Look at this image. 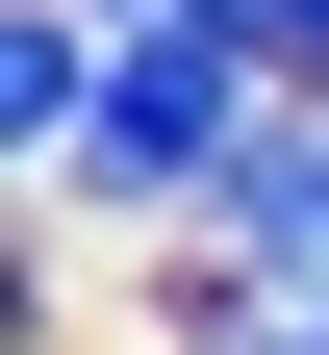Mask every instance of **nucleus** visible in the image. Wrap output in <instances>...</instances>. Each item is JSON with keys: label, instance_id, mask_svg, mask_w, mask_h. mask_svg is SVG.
<instances>
[{"label": "nucleus", "instance_id": "obj_2", "mask_svg": "<svg viewBox=\"0 0 329 355\" xmlns=\"http://www.w3.org/2000/svg\"><path fill=\"white\" fill-rule=\"evenodd\" d=\"M203 229H228V254H254V279H329V102H278V127H254V153H228V178H203Z\"/></svg>", "mask_w": 329, "mask_h": 355}, {"label": "nucleus", "instance_id": "obj_4", "mask_svg": "<svg viewBox=\"0 0 329 355\" xmlns=\"http://www.w3.org/2000/svg\"><path fill=\"white\" fill-rule=\"evenodd\" d=\"M177 26H228V51H254L278 102H329V0H177Z\"/></svg>", "mask_w": 329, "mask_h": 355}, {"label": "nucleus", "instance_id": "obj_1", "mask_svg": "<svg viewBox=\"0 0 329 355\" xmlns=\"http://www.w3.org/2000/svg\"><path fill=\"white\" fill-rule=\"evenodd\" d=\"M254 127H278V76L228 51V26H177V0H127V26H102V127H76V153H102L127 203H203Z\"/></svg>", "mask_w": 329, "mask_h": 355}, {"label": "nucleus", "instance_id": "obj_3", "mask_svg": "<svg viewBox=\"0 0 329 355\" xmlns=\"http://www.w3.org/2000/svg\"><path fill=\"white\" fill-rule=\"evenodd\" d=\"M0 127H26V153H76V127H102V51H76L51 0H26V26H0Z\"/></svg>", "mask_w": 329, "mask_h": 355}, {"label": "nucleus", "instance_id": "obj_5", "mask_svg": "<svg viewBox=\"0 0 329 355\" xmlns=\"http://www.w3.org/2000/svg\"><path fill=\"white\" fill-rule=\"evenodd\" d=\"M254 355H329V279H278V304H254Z\"/></svg>", "mask_w": 329, "mask_h": 355}]
</instances>
